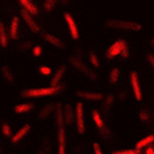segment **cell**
<instances>
[{"label":"cell","mask_w":154,"mask_h":154,"mask_svg":"<svg viewBox=\"0 0 154 154\" xmlns=\"http://www.w3.org/2000/svg\"><path fill=\"white\" fill-rule=\"evenodd\" d=\"M32 54H33V57H40V56H42V47L35 46L32 49Z\"/></svg>","instance_id":"e575fe53"},{"label":"cell","mask_w":154,"mask_h":154,"mask_svg":"<svg viewBox=\"0 0 154 154\" xmlns=\"http://www.w3.org/2000/svg\"><path fill=\"white\" fill-rule=\"evenodd\" d=\"M153 46H154V39L151 38V39H150V47H153Z\"/></svg>","instance_id":"ab89813d"},{"label":"cell","mask_w":154,"mask_h":154,"mask_svg":"<svg viewBox=\"0 0 154 154\" xmlns=\"http://www.w3.org/2000/svg\"><path fill=\"white\" fill-rule=\"evenodd\" d=\"M33 107H35V106H33L32 103H21V104L14 106L13 111H14L15 114H26V112L32 111Z\"/></svg>","instance_id":"d6986e66"},{"label":"cell","mask_w":154,"mask_h":154,"mask_svg":"<svg viewBox=\"0 0 154 154\" xmlns=\"http://www.w3.org/2000/svg\"><path fill=\"white\" fill-rule=\"evenodd\" d=\"M112 133H111V131L107 128V126H104V128H101L100 129V136L101 137H104V139H108V137L111 136Z\"/></svg>","instance_id":"f546056e"},{"label":"cell","mask_w":154,"mask_h":154,"mask_svg":"<svg viewBox=\"0 0 154 154\" xmlns=\"http://www.w3.org/2000/svg\"><path fill=\"white\" fill-rule=\"evenodd\" d=\"M18 2H20V4L22 6V8L28 11L31 15H38L39 14V10H38V7L32 3V0H18Z\"/></svg>","instance_id":"e0dca14e"},{"label":"cell","mask_w":154,"mask_h":154,"mask_svg":"<svg viewBox=\"0 0 154 154\" xmlns=\"http://www.w3.org/2000/svg\"><path fill=\"white\" fill-rule=\"evenodd\" d=\"M63 17H64L65 22H67V26H68L71 38L74 40H78L79 39V31H78V26H76V22H75V20H74V17L69 14L68 11H65L64 14H63Z\"/></svg>","instance_id":"30bf717a"},{"label":"cell","mask_w":154,"mask_h":154,"mask_svg":"<svg viewBox=\"0 0 154 154\" xmlns=\"http://www.w3.org/2000/svg\"><path fill=\"white\" fill-rule=\"evenodd\" d=\"M144 154H154V149L151 146H147L146 147V151H144Z\"/></svg>","instance_id":"74e56055"},{"label":"cell","mask_w":154,"mask_h":154,"mask_svg":"<svg viewBox=\"0 0 154 154\" xmlns=\"http://www.w3.org/2000/svg\"><path fill=\"white\" fill-rule=\"evenodd\" d=\"M0 75H2V79H3L4 83L7 86H14L15 83H17L15 74L13 72V69H11L7 64H3L0 67Z\"/></svg>","instance_id":"ba28073f"},{"label":"cell","mask_w":154,"mask_h":154,"mask_svg":"<svg viewBox=\"0 0 154 154\" xmlns=\"http://www.w3.org/2000/svg\"><path fill=\"white\" fill-rule=\"evenodd\" d=\"M90 115H92V119H93L94 125L97 126V129L100 131L101 128H104L106 126V124H104L103 118H101L100 112H99V110H92V112H90Z\"/></svg>","instance_id":"44dd1931"},{"label":"cell","mask_w":154,"mask_h":154,"mask_svg":"<svg viewBox=\"0 0 154 154\" xmlns=\"http://www.w3.org/2000/svg\"><path fill=\"white\" fill-rule=\"evenodd\" d=\"M89 63L93 68H96V69L100 68V60H99V57H97V54L94 53V51H92V53L89 54Z\"/></svg>","instance_id":"4316f807"},{"label":"cell","mask_w":154,"mask_h":154,"mask_svg":"<svg viewBox=\"0 0 154 154\" xmlns=\"http://www.w3.org/2000/svg\"><path fill=\"white\" fill-rule=\"evenodd\" d=\"M2 133H3V136H6V137L13 136V129H11L8 122H4L3 125H2Z\"/></svg>","instance_id":"83f0119b"},{"label":"cell","mask_w":154,"mask_h":154,"mask_svg":"<svg viewBox=\"0 0 154 154\" xmlns=\"http://www.w3.org/2000/svg\"><path fill=\"white\" fill-rule=\"evenodd\" d=\"M153 142H154V135H149V136L143 137V139H140L139 142L136 143V150H142V149L147 147L150 143H153Z\"/></svg>","instance_id":"603a6c76"},{"label":"cell","mask_w":154,"mask_h":154,"mask_svg":"<svg viewBox=\"0 0 154 154\" xmlns=\"http://www.w3.org/2000/svg\"><path fill=\"white\" fill-rule=\"evenodd\" d=\"M75 96L86 101H100L103 100L104 94L100 92H92V90H76Z\"/></svg>","instance_id":"52a82bcc"},{"label":"cell","mask_w":154,"mask_h":154,"mask_svg":"<svg viewBox=\"0 0 154 154\" xmlns=\"http://www.w3.org/2000/svg\"><path fill=\"white\" fill-rule=\"evenodd\" d=\"M38 154H49V153H47V151H45V150H43V149H42V147H40V149H39V151H38Z\"/></svg>","instance_id":"f35d334b"},{"label":"cell","mask_w":154,"mask_h":154,"mask_svg":"<svg viewBox=\"0 0 154 154\" xmlns=\"http://www.w3.org/2000/svg\"><path fill=\"white\" fill-rule=\"evenodd\" d=\"M128 97H129V94H128V92H125V90H122V92H119V94H118V101H125V100H128Z\"/></svg>","instance_id":"d6a6232c"},{"label":"cell","mask_w":154,"mask_h":154,"mask_svg":"<svg viewBox=\"0 0 154 154\" xmlns=\"http://www.w3.org/2000/svg\"><path fill=\"white\" fill-rule=\"evenodd\" d=\"M20 13H21V18L24 20V22L26 24V26H28V28L31 29V31H32L33 33H39L40 28H39V25H38V22L35 21L33 15H31V14L28 13V11L24 10V8H22V10L20 11Z\"/></svg>","instance_id":"8fae6325"},{"label":"cell","mask_w":154,"mask_h":154,"mask_svg":"<svg viewBox=\"0 0 154 154\" xmlns=\"http://www.w3.org/2000/svg\"><path fill=\"white\" fill-rule=\"evenodd\" d=\"M54 108H56V103L45 104V106H43V107L39 110V112H38V118H39L40 121H45V119H47L51 115V112L54 111Z\"/></svg>","instance_id":"9a60e30c"},{"label":"cell","mask_w":154,"mask_h":154,"mask_svg":"<svg viewBox=\"0 0 154 154\" xmlns=\"http://www.w3.org/2000/svg\"><path fill=\"white\" fill-rule=\"evenodd\" d=\"M93 153L94 154H103V151H101V147L99 143H93Z\"/></svg>","instance_id":"8d00e7d4"},{"label":"cell","mask_w":154,"mask_h":154,"mask_svg":"<svg viewBox=\"0 0 154 154\" xmlns=\"http://www.w3.org/2000/svg\"><path fill=\"white\" fill-rule=\"evenodd\" d=\"M39 72L42 74V75H50L51 68L50 67H46V65H42V67H39Z\"/></svg>","instance_id":"1f68e13d"},{"label":"cell","mask_w":154,"mask_h":154,"mask_svg":"<svg viewBox=\"0 0 154 154\" xmlns=\"http://www.w3.org/2000/svg\"><path fill=\"white\" fill-rule=\"evenodd\" d=\"M74 110H72V106L71 104H65L63 107V121H64V125L65 126H71L74 124Z\"/></svg>","instance_id":"5bb4252c"},{"label":"cell","mask_w":154,"mask_h":154,"mask_svg":"<svg viewBox=\"0 0 154 154\" xmlns=\"http://www.w3.org/2000/svg\"><path fill=\"white\" fill-rule=\"evenodd\" d=\"M58 2L67 3V0H45V3H43V7H45V10H46L47 13H50V11H53V8L56 7V4H57Z\"/></svg>","instance_id":"d4e9b609"},{"label":"cell","mask_w":154,"mask_h":154,"mask_svg":"<svg viewBox=\"0 0 154 154\" xmlns=\"http://www.w3.org/2000/svg\"><path fill=\"white\" fill-rule=\"evenodd\" d=\"M125 45H126V40H124V39L115 40L111 46L108 47L107 53H106V58H107V60H112V58H115L117 56H119Z\"/></svg>","instance_id":"9c48e42d"},{"label":"cell","mask_w":154,"mask_h":154,"mask_svg":"<svg viewBox=\"0 0 154 154\" xmlns=\"http://www.w3.org/2000/svg\"><path fill=\"white\" fill-rule=\"evenodd\" d=\"M111 154H140V150H136V149H132V150H117L112 151Z\"/></svg>","instance_id":"f1b7e54d"},{"label":"cell","mask_w":154,"mask_h":154,"mask_svg":"<svg viewBox=\"0 0 154 154\" xmlns=\"http://www.w3.org/2000/svg\"><path fill=\"white\" fill-rule=\"evenodd\" d=\"M29 132H31V125H29V124H25V125H22L21 128L18 129L17 132H15L14 135L11 136V143H13V144L20 143V142H21V140L24 139V137H25Z\"/></svg>","instance_id":"7c38bea8"},{"label":"cell","mask_w":154,"mask_h":154,"mask_svg":"<svg viewBox=\"0 0 154 154\" xmlns=\"http://www.w3.org/2000/svg\"><path fill=\"white\" fill-rule=\"evenodd\" d=\"M65 71H67V67H65L64 64H61L60 67L57 68V71L54 72L53 78H51V81H50V86H51V88H56V86L60 85V82H61V79H63V76H64Z\"/></svg>","instance_id":"2e32d148"},{"label":"cell","mask_w":154,"mask_h":154,"mask_svg":"<svg viewBox=\"0 0 154 154\" xmlns=\"http://www.w3.org/2000/svg\"><path fill=\"white\" fill-rule=\"evenodd\" d=\"M103 26L106 29H114V31H125V32H137L142 29V25L136 21L131 20H115L110 18L103 22Z\"/></svg>","instance_id":"3957f363"},{"label":"cell","mask_w":154,"mask_h":154,"mask_svg":"<svg viewBox=\"0 0 154 154\" xmlns=\"http://www.w3.org/2000/svg\"><path fill=\"white\" fill-rule=\"evenodd\" d=\"M68 61H69V64H71L76 71H79L81 74H83L86 78L89 79V81H93V82L99 81V75L93 71V68H90L89 65H86L81 58H78L76 56H71V57L68 58Z\"/></svg>","instance_id":"277c9868"},{"label":"cell","mask_w":154,"mask_h":154,"mask_svg":"<svg viewBox=\"0 0 154 154\" xmlns=\"http://www.w3.org/2000/svg\"><path fill=\"white\" fill-rule=\"evenodd\" d=\"M42 38L46 40L47 43H50L51 46L57 47V49H61V50H64V49H65V43L63 42L60 38H57V36L51 35V33H47V32H43L42 33Z\"/></svg>","instance_id":"4fadbf2b"},{"label":"cell","mask_w":154,"mask_h":154,"mask_svg":"<svg viewBox=\"0 0 154 154\" xmlns=\"http://www.w3.org/2000/svg\"><path fill=\"white\" fill-rule=\"evenodd\" d=\"M0 46L3 49H7L8 46V36L6 32V28H4V24L0 21Z\"/></svg>","instance_id":"7402d4cb"},{"label":"cell","mask_w":154,"mask_h":154,"mask_svg":"<svg viewBox=\"0 0 154 154\" xmlns=\"http://www.w3.org/2000/svg\"><path fill=\"white\" fill-rule=\"evenodd\" d=\"M18 29H20V18L13 17V20H11V25H10V32H8V36H10L13 40L18 39Z\"/></svg>","instance_id":"ac0fdd59"},{"label":"cell","mask_w":154,"mask_h":154,"mask_svg":"<svg viewBox=\"0 0 154 154\" xmlns=\"http://www.w3.org/2000/svg\"><path fill=\"white\" fill-rule=\"evenodd\" d=\"M67 89L65 85H58L56 88H32V89H25L22 90L21 97L22 99H36V97H46V96H57V94L63 93Z\"/></svg>","instance_id":"7a4b0ae2"},{"label":"cell","mask_w":154,"mask_h":154,"mask_svg":"<svg viewBox=\"0 0 154 154\" xmlns=\"http://www.w3.org/2000/svg\"><path fill=\"white\" fill-rule=\"evenodd\" d=\"M146 60H147V63L150 64L151 68H153V67H154V56H153V53H149V54H147V56H146Z\"/></svg>","instance_id":"d590c367"},{"label":"cell","mask_w":154,"mask_h":154,"mask_svg":"<svg viewBox=\"0 0 154 154\" xmlns=\"http://www.w3.org/2000/svg\"><path fill=\"white\" fill-rule=\"evenodd\" d=\"M119 75H121V71H119V68L114 67V68L110 71V75H108V82L111 83V85H115V83L118 82Z\"/></svg>","instance_id":"cb8c5ba5"},{"label":"cell","mask_w":154,"mask_h":154,"mask_svg":"<svg viewBox=\"0 0 154 154\" xmlns=\"http://www.w3.org/2000/svg\"><path fill=\"white\" fill-rule=\"evenodd\" d=\"M74 121L76 124V131L79 135H85L86 132V125H85V108H83L82 101H78L74 110Z\"/></svg>","instance_id":"5b68a950"},{"label":"cell","mask_w":154,"mask_h":154,"mask_svg":"<svg viewBox=\"0 0 154 154\" xmlns=\"http://www.w3.org/2000/svg\"><path fill=\"white\" fill-rule=\"evenodd\" d=\"M139 119H140V122H143V124H149V122L151 121L150 112L147 111L146 108H140L139 110Z\"/></svg>","instance_id":"484cf974"},{"label":"cell","mask_w":154,"mask_h":154,"mask_svg":"<svg viewBox=\"0 0 154 154\" xmlns=\"http://www.w3.org/2000/svg\"><path fill=\"white\" fill-rule=\"evenodd\" d=\"M56 125H57V154H65L67 147V132L63 121V106L56 103Z\"/></svg>","instance_id":"6da1fadb"},{"label":"cell","mask_w":154,"mask_h":154,"mask_svg":"<svg viewBox=\"0 0 154 154\" xmlns=\"http://www.w3.org/2000/svg\"><path fill=\"white\" fill-rule=\"evenodd\" d=\"M122 58H128L129 57V47H128V43H126L125 46H124V49H122V51H121V54H119Z\"/></svg>","instance_id":"836d02e7"},{"label":"cell","mask_w":154,"mask_h":154,"mask_svg":"<svg viewBox=\"0 0 154 154\" xmlns=\"http://www.w3.org/2000/svg\"><path fill=\"white\" fill-rule=\"evenodd\" d=\"M114 104H115V96L114 94H107V96H104L103 97V110L106 112L108 111H111L112 107H114Z\"/></svg>","instance_id":"ffe728a7"},{"label":"cell","mask_w":154,"mask_h":154,"mask_svg":"<svg viewBox=\"0 0 154 154\" xmlns=\"http://www.w3.org/2000/svg\"><path fill=\"white\" fill-rule=\"evenodd\" d=\"M3 153V147H2V143H0V154Z\"/></svg>","instance_id":"60d3db41"},{"label":"cell","mask_w":154,"mask_h":154,"mask_svg":"<svg viewBox=\"0 0 154 154\" xmlns=\"http://www.w3.org/2000/svg\"><path fill=\"white\" fill-rule=\"evenodd\" d=\"M31 47H32V43H31V42H22V43H20L18 50H20V51H25V50H28V49H31Z\"/></svg>","instance_id":"4dcf8cb0"},{"label":"cell","mask_w":154,"mask_h":154,"mask_svg":"<svg viewBox=\"0 0 154 154\" xmlns=\"http://www.w3.org/2000/svg\"><path fill=\"white\" fill-rule=\"evenodd\" d=\"M129 81H131V86H132V92L135 94V99L137 101H142L143 100V93H142V88H140L139 76H137L136 71L129 72Z\"/></svg>","instance_id":"8992f818"}]
</instances>
